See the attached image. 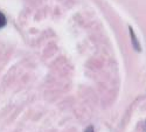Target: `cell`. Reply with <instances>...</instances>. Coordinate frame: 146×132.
Returning a JSON list of instances; mask_svg holds the SVG:
<instances>
[{
	"mask_svg": "<svg viewBox=\"0 0 146 132\" xmlns=\"http://www.w3.org/2000/svg\"><path fill=\"white\" fill-rule=\"evenodd\" d=\"M129 29H130V35H131V39H132L133 47H135V49H136L137 52H140V44H139L138 39L136 38V34H135V32H133L132 27H129Z\"/></svg>",
	"mask_w": 146,
	"mask_h": 132,
	"instance_id": "cell-1",
	"label": "cell"
},
{
	"mask_svg": "<svg viewBox=\"0 0 146 132\" xmlns=\"http://www.w3.org/2000/svg\"><path fill=\"white\" fill-rule=\"evenodd\" d=\"M6 25H7V18L3 12H0V28L5 27Z\"/></svg>",
	"mask_w": 146,
	"mask_h": 132,
	"instance_id": "cell-2",
	"label": "cell"
},
{
	"mask_svg": "<svg viewBox=\"0 0 146 132\" xmlns=\"http://www.w3.org/2000/svg\"><path fill=\"white\" fill-rule=\"evenodd\" d=\"M84 132H95V130H94V126L92 125H89L87 129H86V131Z\"/></svg>",
	"mask_w": 146,
	"mask_h": 132,
	"instance_id": "cell-3",
	"label": "cell"
}]
</instances>
